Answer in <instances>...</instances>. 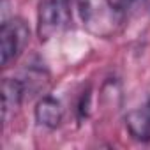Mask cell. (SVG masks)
Masks as SVG:
<instances>
[{"label": "cell", "instance_id": "1", "mask_svg": "<svg viewBox=\"0 0 150 150\" xmlns=\"http://www.w3.org/2000/svg\"><path fill=\"white\" fill-rule=\"evenodd\" d=\"M71 23V0H39L37 7V35L50 41L64 32Z\"/></svg>", "mask_w": 150, "mask_h": 150}, {"label": "cell", "instance_id": "2", "mask_svg": "<svg viewBox=\"0 0 150 150\" xmlns=\"http://www.w3.org/2000/svg\"><path fill=\"white\" fill-rule=\"evenodd\" d=\"M28 41L30 28L25 20H4L2 27H0V62H2V67H7L11 62H14L27 48Z\"/></svg>", "mask_w": 150, "mask_h": 150}, {"label": "cell", "instance_id": "3", "mask_svg": "<svg viewBox=\"0 0 150 150\" xmlns=\"http://www.w3.org/2000/svg\"><path fill=\"white\" fill-rule=\"evenodd\" d=\"M124 122L132 139L139 143H148L150 141V99H146L139 108L127 111Z\"/></svg>", "mask_w": 150, "mask_h": 150}, {"label": "cell", "instance_id": "4", "mask_svg": "<svg viewBox=\"0 0 150 150\" xmlns=\"http://www.w3.org/2000/svg\"><path fill=\"white\" fill-rule=\"evenodd\" d=\"M34 117L41 127L50 129V131L58 129L62 125V120H64L62 103L51 96H42L34 108Z\"/></svg>", "mask_w": 150, "mask_h": 150}, {"label": "cell", "instance_id": "5", "mask_svg": "<svg viewBox=\"0 0 150 150\" xmlns=\"http://www.w3.org/2000/svg\"><path fill=\"white\" fill-rule=\"evenodd\" d=\"M27 96L23 80L20 78H4L2 80V115L7 118L11 111H16Z\"/></svg>", "mask_w": 150, "mask_h": 150}, {"label": "cell", "instance_id": "6", "mask_svg": "<svg viewBox=\"0 0 150 150\" xmlns=\"http://www.w3.org/2000/svg\"><path fill=\"white\" fill-rule=\"evenodd\" d=\"M104 2L108 4V7L115 13H122L125 9L131 7V4L134 2V0H104Z\"/></svg>", "mask_w": 150, "mask_h": 150}, {"label": "cell", "instance_id": "7", "mask_svg": "<svg viewBox=\"0 0 150 150\" xmlns=\"http://www.w3.org/2000/svg\"><path fill=\"white\" fill-rule=\"evenodd\" d=\"M88 104H90V92L87 90V92L81 94V101L78 104V115H80V118H85L88 115Z\"/></svg>", "mask_w": 150, "mask_h": 150}]
</instances>
